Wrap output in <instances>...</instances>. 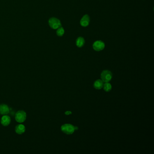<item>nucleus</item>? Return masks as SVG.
<instances>
[{"instance_id": "13", "label": "nucleus", "mask_w": 154, "mask_h": 154, "mask_svg": "<svg viewBox=\"0 0 154 154\" xmlns=\"http://www.w3.org/2000/svg\"><path fill=\"white\" fill-rule=\"evenodd\" d=\"M104 89L106 92H109L112 90V85L109 82H106L103 85Z\"/></svg>"}, {"instance_id": "14", "label": "nucleus", "mask_w": 154, "mask_h": 154, "mask_svg": "<svg viewBox=\"0 0 154 154\" xmlns=\"http://www.w3.org/2000/svg\"><path fill=\"white\" fill-rule=\"evenodd\" d=\"M65 114H66V115H70V114H71V112H70V111H66V112L65 113Z\"/></svg>"}, {"instance_id": "7", "label": "nucleus", "mask_w": 154, "mask_h": 154, "mask_svg": "<svg viewBox=\"0 0 154 154\" xmlns=\"http://www.w3.org/2000/svg\"><path fill=\"white\" fill-rule=\"evenodd\" d=\"M11 118L7 115H4L2 117L1 119V123L4 126H7L9 125L11 123Z\"/></svg>"}, {"instance_id": "9", "label": "nucleus", "mask_w": 154, "mask_h": 154, "mask_svg": "<svg viewBox=\"0 0 154 154\" xmlns=\"http://www.w3.org/2000/svg\"><path fill=\"white\" fill-rule=\"evenodd\" d=\"M16 132L18 134H21L23 133L25 131V127L24 125L22 124L18 125L16 127Z\"/></svg>"}, {"instance_id": "2", "label": "nucleus", "mask_w": 154, "mask_h": 154, "mask_svg": "<svg viewBox=\"0 0 154 154\" xmlns=\"http://www.w3.org/2000/svg\"><path fill=\"white\" fill-rule=\"evenodd\" d=\"M61 130L64 133L68 135L72 134L75 131L74 126L71 124H65L62 125Z\"/></svg>"}, {"instance_id": "6", "label": "nucleus", "mask_w": 154, "mask_h": 154, "mask_svg": "<svg viewBox=\"0 0 154 154\" xmlns=\"http://www.w3.org/2000/svg\"><path fill=\"white\" fill-rule=\"evenodd\" d=\"M90 21V16L88 15H85L82 17L80 21V25L82 27H87L89 25Z\"/></svg>"}, {"instance_id": "3", "label": "nucleus", "mask_w": 154, "mask_h": 154, "mask_svg": "<svg viewBox=\"0 0 154 154\" xmlns=\"http://www.w3.org/2000/svg\"><path fill=\"white\" fill-rule=\"evenodd\" d=\"M112 73L109 70H104L101 74V80L105 83L110 81L112 79Z\"/></svg>"}, {"instance_id": "10", "label": "nucleus", "mask_w": 154, "mask_h": 154, "mask_svg": "<svg viewBox=\"0 0 154 154\" xmlns=\"http://www.w3.org/2000/svg\"><path fill=\"white\" fill-rule=\"evenodd\" d=\"M104 84L103 81L101 80H97L94 82V86L97 90H100L103 87Z\"/></svg>"}, {"instance_id": "1", "label": "nucleus", "mask_w": 154, "mask_h": 154, "mask_svg": "<svg viewBox=\"0 0 154 154\" xmlns=\"http://www.w3.org/2000/svg\"><path fill=\"white\" fill-rule=\"evenodd\" d=\"M49 24L50 27L54 30L57 29L58 28L61 27V26L60 20L55 17L51 18L49 20Z\"/></svg>"}, {"instance_id": "8", "label": "nucleus", "mask_w": 154, "mask_h": 154, "mask_svg": "<svg viewBox=\"0 0 154 154\" xmlns=\"http://www.w3.org/2000/svg\"><path fill=\"white\" fill-rule=\"evenodd\" d=\"M9 112V108L8 106L4 104L0 105V114L2 115L7 114Z\"/></svg>"}, {"instance_id": "15", "label": "nucleus", "mask_w": 154, "mask_h": 154, "mask_svg": "<svg viewBox=\"0 0 154 154\" xmlns=\"http://www.w3.org/2000/svg\"><path fill=\"white\" fill-rule=\"evenodd\" d=\"M75 127V131L77 130L78 129V127H77L75 126V127Z\"/></svg>"}, {"instance_id": "12", "label": "nucleus", "mask_w": 154, "mask_h": 154, "mask_svg": "<svg viewBox=\"0 0 154 154\" xmlns=\"http://www.w3.org/2000/svg\"><path fill=\"white\" fill-rule=\"evenodd\" d=\"M64 29L62 27H60L58 28L57 30L56 33L58 36L61 37L63 36V35L64 34Z\"/></svg>"}, {"instance_id": "4", "label": "nucleus", "mask_w": 154, "mask_h": 154, "mask_svg": "<svg viewBox=\"0 0 154 154\" xmlns=\"http://www.w3.org/2000/svg\"><path fill=\"white\" fill-rule=\"evenodd\" d=\"M26 118V113L24 111H19L16 113L15 118L16 121L19 123H23Z\"/></svg>"}, {"instance_id": "11", "label": "nucleus", "mask_w": 154, "mask_h": 154, "mask_svg": "<svg viewBox=\"0 0 154 154\" xmlns=\"http://www.w3.org/2000/svg\"><path fill=\"white\" fill-rule=\"evenodd\" d=\"M85 43V39L82 37H79L76 40V45L78 47H82L84 45Z\"/></svg>"}, {"instance_id": "5", "label": "nucleus", "mask_w": 154, "mask_h": 154, "mask_svg": "<svg viewBox=\"0 0 154 154\" xmlns=\"http://www.w3.org/2000/svg\"><path fill=\"white\" fill-rule=\"evenodd\" d=\"M93 49L96 51H100L105 47V44L104 42L101 40H98L94 42L93 44Z\"/></svg>"}]
</instances>
